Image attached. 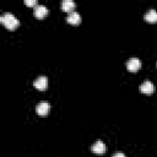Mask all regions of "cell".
<instances>
[{"instance_id":"6da1fadb","label":"cell","mask_w":157,"mask_h":157,"mask_svg":"<svg viewBox=\"0 0 157 157\" xmlns=\"http://www.w3.org/2000/svg\"><path fill=\"white\" fill-rule=\"evenodd\" d=\"M0 22H1L7 29H10V31L15 29V28L18 26V20H17V18L15 17V15L11 13V12H5L4 15H1V16H0Z\"/></svg>"},{"instance_id":"7a4b0ae2","label":"cell","mask_w":157,"mask_h":157,"mask_svg":"<svg viewBox=\"0 0 157 157\" xmlns=\"http://www.w3.org/2000/svg\"><path fill=\"white\" fill-rule=\"evenodd\" d=\"M140 67H141V61H140V59H137V58H130V59L126 61V69H128L129 71H131V72L137 71Z\"/></svg>"},{"instance_id":"3957f363","label":"cell","mask_w":157,"mask_h":157,"mask_svg":"<svg viewBox=\"0 0 157 157\" xmlns=\"http://www.w3.org/2000/svg\"><path fill=\"white\" fill-rule=\"evenodd\" d=\"M33 85H34V87H36L37 90L44 91V90L47 88V86H48V78H47L45 76H38V77L34 80Z\"/></svg>"},{"instance_id":"277c9868","label":"cell","mask_w":157,"mask_h":157,"mask_svg":"<svg viewBox=\"0 0 157 157\" xmlns=\"http://www.w3.org/2000/svg\"><path fill=\"white\" fill-rule=\"evenodd\" d=\"M91 150H92V152H94V153H97V155H102V153L105 152V145H104V142H103L102 140H97V141L92 145Z\"/></svg>"},{"instance_id":"5b68a950","label":"cell","mask_w":157,"mask_h":157,"mask_svg":"<svg viewBox=\"0 0 157 157\" xmlns=\"http://www.w3.org/2000/svg\"><path fill=\"white\" fill-rule=\"evenodd\" d=\"M140 91H141L142 93L150 94V93H152V92L155 91V85H153L151 81L146 80V81H144V82L140 85Z\"/></svg>"},{"instance_id":"8992f818","label":"cell","mask_w":157,"mask_h":157,"mask_svg":"<svg viewBox=\"0 0 157 157\" xmlns=\"http://www.w3.org/2000/svg\"><path fill=\"white\" fill-rule=\"evenodd\" d=\"M47 13H48V9H47L45 5L39 4V5H36V6H34V16H36V17L42 18V17L47 16Z\"/></svg>"},{"instance_id":"52a82bcc","label":"cell","mask_w":157,"mask_h":157,"mask_svg":"<svg viewBox=\"0 0 157 157\" xmlns=\"http://www.w3.org/2000/svg\"><path fill=\"white\" fill-rule=\"evenodd\" d=\"M49 103L48 102H40L37 104L36 107V112L39 114V115H47L49 113Z\"/></svg>"},{"instance_id":"ba28073f","label":"cell","mask_w":157,"mask_h":157,"mask_svg":"<svg viewBox=\"0 0 157 157\" xmlns=\"http://www.w3.org/2000/svg\"><path fill=\"white\" fill-rule=\"evenodd\" d=\"M66 20L71 25H77V23L81 22V15L78 12H76V11H71V12H69Z\"/></svg>"},{"instance_id":"9c48e42d","label":"cell","mask_w":157,"mask_h":157,"mask_svg":"<svg viewBox=\"0 0 157 157\" xmlns=\"http://www.w3.org/2000/svg\"><path fill=\"white\" fill-rule=\"evenodd\" d=\"M76 6V4L72 0H63L61 1V9L66 12H71L74 11V7Z\"/></svg>"},{"instance_id":"30bf717a","label":"cell","mask_w":157,"mask_h":157,"mask_svg":"<svg viewBox=\"0 0 157 157\" xmlns=\"http://www.w3.org/2000/svg\"><path fill=\"white\" fill-rule=\"evenodd\" d=\"M145 20L147 22H156L157 21V11L151 9L145 13Z\"/></svg>"},{"instance_id":"8fae6325","label":"cell","mask_w":157,"mask_h":157,"mask_svg":"<svg viewBox=\"0 0 157 157\" xmlns=\"http://www.w3.org/2000/svg\"><path fill=\"white\" fill-rule=\"evenodd\" d=\"M25 4L28 5V6H33V5L37 4V1L36 0H25Z\"/></svg>"},{"instance_id":"7c38bea8","label":"cell","mask_w":157,"mask_h":157,"mask_svg":"<svg viewBox=\"0 0 157 157\" xmlns=\"http://www.w3.org/2000/svg\"><path fill=\"white\" fill-rule=\"evenodd\" d=\"M113 157H125V155H124L123 152H115V153L113 155Z\"/></svg>"}]
</instances>
